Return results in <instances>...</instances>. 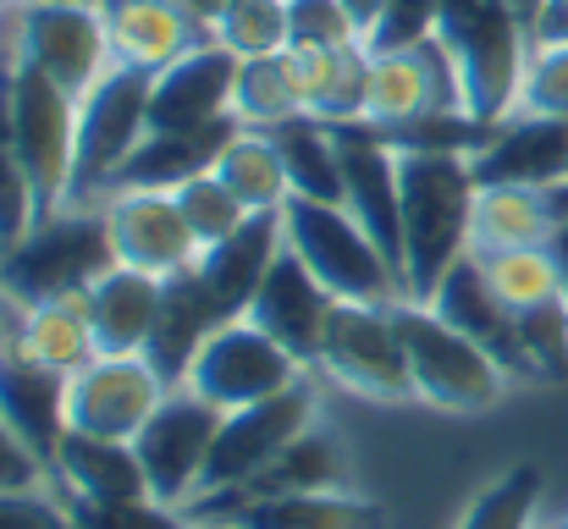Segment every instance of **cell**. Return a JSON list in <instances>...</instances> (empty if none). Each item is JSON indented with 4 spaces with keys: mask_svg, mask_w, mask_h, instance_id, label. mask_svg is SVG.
Listing matches in <instances>:
<instances>
[{
    "mask_svg": "<svg viewBox=\"0 0 568 529\" xmlns=\"http://www.w3.org/2000/svg\"><path fill=\"white\" fill-rule=\"evenodd\" d=\"M348 11H354V22H359V33H371L376 28V17L386 11V0H343Z\"/></svg>",
    "mask_w": 568,
    "mask_h": 529,
    "instance_id": "50",
    "label": "cell"
},
{
    "mask_svg": "<svg viewBox=\"0 0 568 529\" xmlns=\"http://www.w3.org/2000/svg\"><path fill=\"white\" fill-rule=\"evenodd\" d=\"M536 508H541V469L536 464H514V469H503L497 480H486L469 497V508L458 513L453 529H530Z\"/></svg>",
    "mask_w": 568,
    "mask_h": 529,
    "instance_id": "37",
    "label": "cell"
},
{
    "mask_svg": "<svg viewBox=\"0 0 568 529\" xmlns=\"http://www.w3.org/2000/svg\"><path fill=\"white\" fill-rule=\"evenodd\" d=\"M530 39H536V44H568V0H541V6H536Z\"/></svg>",
    "mask_w": 568,
    "mask_h": 529,
    "instance_id": "48",
    "label": "cell"
},
{
    "mask_svg": "<svg viewBox=\"0 0 568 529\" xmlns=\"http://www.w3.org/2000/svg\"><path fill=\"white\" fill-rule=\"evenodd\" d=\"M282 248H287L282 210H254L237 232H226L221 243H210L193 271L210 287V298L221 304V315L237 321V315H248V304H254V293H260V282H265V271L276 265Z\"/></svg>",
    "mask_w": 568,
    "mask_h": 529,
    "instance_id": "22",
    "label": "cell"
},
{
    "mask_svg": "<svg viewBox=\"0 0 568 529\" xmlns=\"http://www.w3.org/2000/svg\"><path fill=\"white\" fill-rule=\"evenodd\" d=\"M298 116H310V100H304V83H298V67H293L287 50L237 61V89H232V122L237 128L276 133L282 122H298Z\"/></svg>",
    "mask_w": 568,
    "mask_h": 529,
    "instance_id": "33",
    "label": "cell"
},
{
    "mask_svg": "<svg viewBox=\"0 0 568 529\" xmlns=\"http://www.w3.org/2000/svg\"><path fill=\"white\" fill-rule=\"evenodd\" d=\"M436 44L453 55L464 83V111L480 128H503L508 116H519L536 39L514 0H442Z\"/></svg>",
    "mask_w": 568,
    "mask_h": 529,
    "instance_id": "2",
    "label": "cell"
},
{
    "mask_svg": "<svg viewBox=\"0 0 568 529\" xmlns=\"http://www.w3.org/2000/svg\"><path fill=\"white\" fill-rule=\"evenodd\" d=\"M514 6H519V17H525V22H530V17H536V6H541V0H514Z\"/></svg>",
    "mask_w": 568,
    "mask_h": 529,
    "instance_id": "53",
    "label": "cell"
},
{
    "mask_svg": "<svg viewBox=\"0 0 568 529\" xmlns=\"http://www.w3.org/2000/svg\"><path fill=\"white\" fill-rule=\"evenodd\" d=\"M0 529H78L67 502L50 486L33 491H0Z\"/></svg>",
    "mask_w": 568,
    "mask_h": 529,
    "instance_id": "46",
    "label": "cell"
},
{
    "mask_svg": "<svg viewBox=\"0 0 568 529\" xmlns=\"http://www.w3.org/2000/svg\"><path fill=\"white\" fill-rule=\"evenodd\" d=\"M161 287L166 276H144L128 265H111L83 298H89V321H94V348L100 353H144L155 315H161Z\"/></svg>",
    "mask_w": 568,
    "mask_h": 529,
    "instance_id": "27",
    "label": "cell"
},
{
    "mask_svg": "<svg viewBox=\"0 0 568 529\" xmlns=\"http://www.w3.org/2000/svg\"><path fill=\"white\" fill-rule=\"evenodd\" d=\"M271 139L282 150V166H287V182H293L298 199L343 204V139H337V122L298 116V122H282Z\"/></svg>",
    "mask_w": 568,
    "mask_h": 529,
    "instance_id": "34",
    "label": "cell"
},
{
    "mask_svg": "<svg viewBox=\"0 0 568 529\" xmlns=\"http://www.w3.org/2000/svg\"><path fill=\"white\" fill-rule=\"evenodd\" d=\"M310 100V116L321 122H365L371 100V50L365 44H321V50H287Z\"/></svg>",
    "mask_w": 568,
    "mask_h": 529,
    "instance_id": "31",
    "label": "cell"
},
{
    "mask_svg": "<svg viewBox=\"0 0 568 529\" xmlns=\"http://www.w3.org/2000/svg\"><path fill=\"white\" fill-rule=\"evenodd\" d=\"M6 22H11L6 50L22 67L44 72L72 100H83L94 78L111 67V39L94 0H22Z\"/></svg>",
    "mask_w": 568,
    "mask_h": 529,
    "instance_id": "7",
    "label": "cell"
},
{
    "mask_svg": "<svg viewBox=\"0 0 568 529\" xmlns=\"http://www.w3.org/2000/svg\"><path fill=\"white\" fill-rule=\"evenodd\" d=\"M6 94H11V139L39 193V210L72 204V172H78V100L55 89L44 72L22 67L6 50Z\"/></svg>",
    "mask_w": 568,
    "mask_h": 529,
    "instance_id": "6",
    "label": "cell"
},
{
    "mask_svg": "<svg viewBox=\"0 0 568 529\" xmlns=\"http://www.w3.org/2000/svg\"><path fill=\"white\" fill-rule=\"evenodd\" d=\"M39 215H44L39 193L17 155V139H11V94H6V50H0V248L22 243L39 226Z\"/></svg>",
    "mask_w": 568,
    "mask_h": 529,
    "instance_id": "38",
    "label": "cell"
},
{
    "mask_svg": "<svg viewBox=\"0 0 568 529\" xmlns=\"http://www.w3.org/2000/svg\"><path fill=\"white\" fill-rule=\"evenodd\" d=\"M315 419H321V403H315L310 375H304L298 386L265 397V403H248V408L226 414L221 430H215V447H210V464H204V486H199L193 502L248 486V480H254L265 464H276Z\"/></svg>",
    "mask_w": 568,
    "mask_h": 529,
    "instance_id": "10",
    "label": "cell"
},
{
    "mask_svg": "<svg viewBox=\"0 0 568 529\" xmlns=\"http://www.w3.org/2000/svg\"><path fill=\"white\" fill-rule=\"evenodd\" d=\"M210 39L226 44L237 61H254V55H282L293 39H287V0H232L215 22H210Z\"/></svg>",
    "mask_w": 568,
    "mask_h": 529,
    "instance_id": "40",
    "label": "cell"
},
{
    "mask_svg": "<svg viewBox=\"0 0 568 529\" xmlns=\"http://www.w3.org/2000/svg\"><path fill=\"white\" fill-rule=\"evenodd\" d=\"M480 187H564L568 182V122L564 116H508L469 155Z\"/></svg>",
    "mask_w": 568,
    "mask_h": 529,
    "instance_id": "19",
    "label": "cell"
},
{
    "mask_svg": "<svg viewBox=\"0 0 568 529\" xmlns=\"http://www.w3.org/2000/svg\"><path fill=\"white\" fill-rule=\"evenodd\" d=\"M150 78L128 61H111L94 89L78 100V172H72V204H94V193L111 187L116 166L139 150L150 133Z\"/></svg>",
    "mask_w": 568,
    "mask_h": 529,
    "instance_id": "8",
    "label": "cell"
},
{
    "mask_svg": "<svg viewBox=\"0 0 568 529\" xmlns=\"http://www.w3.org/2000/svg\"><path fill=\"white\" fill-rule=\"evenodd\" d=\"M453 116H469L464 111V83H458L453 55L436 39L371 61V100H365V122L371 128L408 133V128L453 122Z\"/></svg>",
    "mask_w": 568,
    "mask_h": 529,
    "instance_id": "14",
    "label": "cell"
},
{
    "mask_svg": "<svg viewBox=\"0 0 568 529\" xmlns=\"http://www.w3.org/2000/svg\"><path fill=\"white\" fill-rule=\"evenodd\" d=\"M61 497V491H55ZM78 529H193L183 508H166L155 497H133V502H89V497H61Z\"/></svg>",
    "mask_w": 568,
    "mask_h": 529,
    "instance_id": "42",
    "label": "cell"
},
{
    "mask_svg": "<svg viewBox=\"0 0 568 529\" xmlns=\"http://www.w3.org/2000/svg\"><path fill=\"white\" fill-rule=\"evenodd\" d=\"M298 380H304V364L276 337H265L248 315H237V321H221L210 332V343L189 364L183 386L199 391L204 403H215L221 414H237L248 403H265V397L298 386Z\"/></svg>",
    "mask_w": 568,
    "mask_h": 529,
    "instance_id": "11",
    "label": "cell"
},
{
    "mask_svg": "<svg viewBox=\"0 0 568 529\" xmlns=\"http://www.w3.org/2000/svg\"><path fill=\"white\" fill-rule=\"evenodd\" d=\"M172 386L144 353H94L83 369L67 375V430L133 441Z\"/></svg>",
    "mask_w": 568,
    "mask_h": 529,
    "instance_id": "13",
    "label": "cell"
},
{
    "mask_svg": "<svg viewBox=\"0 0 568 529\" xmlns=\"http://www.w3.org/2000/svg\"><path fill=\"white\" fill-rule=\"evenodd\" d=\"M315 369L371 403H408L414 380H408V353L397 337V309L392 304H337L321 337Z\"/></svg>",
    "mask_w": 568,
    "mask_h": 529,
    "instance_id": "9",
    "label": "cell"
},
{
    "mask_svg": "<svg viewBox=\"0 0 568 529\" xmlns=\"http://www.w3.org/2000/svg\"><path fill=\"white\" fill-rule=\"evenodd\" d=\"M287 248L304 260V271L337 298V304H397L403 282L397 265L376 248V237L343 210L321 199H287L282 204Z\"/></svg>",
    "mask_w": 568,
    "mask_h": 529,
    "instance_id": "4",
    "label": "cell"
},
{
    "mask_svg": "<svg viewBox=\"0 0 568 529\" xmlns=\"http://www.w3.org/2000/svg\"><path fill=\"white\" fill-rule=\"evenodd\" d=\"M403 187V298L430 304L453 265L469 260L475 166L464 150H397Z\"/></svg>",
    "mask_w": 568,
    "mask_h": 529,
    "instance_id": "1",
    "label": "cell"
},
{
    "mask_svg": "<svg viewBox=\"0 0 568 529\" xmlns=\"http://www.w3.org/2000/svg\"><path fill=\"white\" fill-rule=\"evenodd\" d=\"M519 111H530V116H564L568 122V44H536L530 50Z\"/></svg>",
    "mask_w": 568,
    "mask_h": 529,
    "instance_id": "45",
    "label": "cell"
},
{
    "mask_svg": "<svg viewBox=\"0 0 568 529\" xmlns=\"http://www.w3.org/2000/svg\"><path fill=\"white\" fill-rule=\"evenodd\" d=\"M17 6H22V0H0V17H11V11H17Z\"/></svg>",
    "mask_w": 568,
    "mask_h": 529,
    "instance_id": "54",
    "label": "cell"
},
{
    "mask_svg": "<svg viewBox=\"0 0 568 529\" xmlns=\"http://www.w3.org/2000/svg\"><path fill=\"white\" fill-rule=\"evenodd\" d=\"M558 237L552 199L541 187H480L475 221H469V254H514V248H547Z\"/></svg>",
    "mask_w": 568,
    "mask_h": 529,
    "instance_id": "30",
    "label": "cell"
},
{
    "mask_svg": "<svg viewBox=\"0 0 568 529\" xmlns=\"http://www.w3.org/2000/svg\"><path fill=\"white\" fill-rule=\"evenodd\" d=\"M183 6H189V11L199 17V22H204V28H210V22H215V17H221V11H226L232 0H183Z\"/></svg>",
    "mask_w": 568,
    "mask_h": 529,
    "instance_id": "51",
    "label": "cell"
},
{
    "mask_svg": "<svg viewBox=\"0 0 568 529\" xmlns=\"http://www.w3.org/2000/svg\"><path fill=\"white\" fill-rule=\"evenodd\" d=\"M50 491L89 497V502H133V497H150V480H144L133 441L67 430L55 447V464H50Z\"/></svg>",
    "mask_w": 568,
    "mask_h": 529,
    "instance_id": "24",
    "label": "cell"
},
{
    "mask_svg": "<svg viewBox=\"0 0 568 529\" xmlns=\"http://www.w3.org/2000/svg\"><path fill=\"white\" fill-rule=\"evenodd\" d=\"M94 204L105 215L116 265L144 271V276H178V271L199 265V237H193L178 193H166V187H111Z\"/></svg>",
    "mask_w": 568,
    "mask_h": 529,
    "instance_id": "15",
    "label": "cell"
},
{
    "mask_svg": "<svg viewBox=\"0 0 568 529\" xmlns=\"http://www.w3.org/2000/svg\"><path fill=\"white\" fill-rule=\"evenodd\" d=\"M547 199H552V215H558L552 254H558V265H564V298H568V182H564V187H547Z\"/></svg>",
    "mask_w": 568,
    "mask_h": 529,
    "instance_id": "49",
    "label": "cell"
},
{
    "mask_svg": "<svg viewBox=\"0 0 568 529\" xmlns=\"http://www.w3.org/2000/svg\"><path fill=\"white\" fill-rule=\"evenodd\" d=\"M11 332H17V304H11V298L0 293V348L11 343Z\"/></svg>",
    "mask_w": 568,
    "mask_h": 529,
    "instance_id": "52",
    "label": "cell"
},
{
    "mask_svg": "<svg viewBox=\"0 0 568 529\" xmlns=\"http://www.w3.org/2000/svg\"><path fill=\"white\" fill-rule=\"evenodd\" d=\"M193 529H232V525H199V519H193Z\"/></svg>",
    "mask_w": 568,
    "mask_h": 529,
    "instance_id": "55",
    "label": "cell"
},
{
    "mask_svg": "<svg viewBox=\"0 0 568 529\" xmlns=\"http://www.w3.org/2000/svg\"><path fill=\"white\" fill-rule=\"evenodd\" d=\"M221 419L226 414L215 403H204L199 391H189V386H172L161 397V408L150 414V425L133 436V452L144 464V480H150V497L155 502L183 508V513L193 508Z\"/></svg>",
    "mask_w": 568,
    "mask_h": 529,
    "instance_id": "12",
    "label": "cell"
},
{
    "mask_svg": "<svg viewBox=\"0 0 568 529\" xmlns=\"http://www.w3.org/2000/svg\"><path fill=\"white\" fill-rule=\"evenodd\" d=\"M287 50H321V44H365L354 11L343 0H287Z\"/></svg>",
    "mask_w": 568,
    "mask_h": 529,
    "instance_id": "43",
    "label": "cell"
},
{
    "mask_svg": "<svg viewBox=\"0 0 568 529\" xmlns=\"http://www.w3.org/2000/svg\"><path fill=\"white\" fill-rule=\"evenodd\" d=\"M111 265H116V254H111L100 204H61V210L39 215V226L22 243L0 248V293L17 309L44 304V298H78Z\"/></svg>",
    "mask_w": 568,
    "mask_h": 529,
    "instance_id": "3",
    "label": "cell"
},
{
    "mask_svg": "<svg viewBox=\"0 0 568 529\" xmlns=\"http://www.w3.org/2000/svg\"><path fill=\"white\" fill-rule=\"evenodd\" d=\"M215 176L237 193L243 210H282L293 199V182L282 166V150L265 128H237L215 161Z\"/></svg>",
    "mask_w": 568,
    "mask_h": 529,
    "instance_id": "35",
    "label": "cell"
},
{
    "mask_svg": "<svg viewBox=\"0 0 568 529\" xmlns=\"http://www.w3.org/2000/svg\"><path fill=\"white\" fill-rule=\"evenodd\" d=\"M436 22H442V0H386L376 28L365 33V50H371V55L414 50V44L436 39Z\"/></svg>",
    "mask_w": 568,
    "mask_h": 529,
    "instance_id": "44",
    "label": "cell"
},
{
    "mask_svg": "<svg viewBox=\"0 0 568 529\" xmlns=\"http://www.w3.org/2000/svg\"><path fill=\"white\" fill-rule=\"evenodd\" d=\"M552 529H568V519H564V525H552Z\"/></svg>",
    "mask_w": 568,
    "mask_h": 529,
    "instance_id": "56",
    "label": "cell"
},
{
    "mask_svg": "<svg viewBox=\"0 0 568 529\" xmlns=\"http://www.w3.org/2000/svg\"><path fill=\"white\" fill-rule=\"evenodd\" d=\"M221 304L210 298V287L199 282V271H178L166 276L161 287V315H155V332H150V348L144 358L161 369L166 386H183L189 380V364L199 358V348L210 343V332L221 326Z\"/></svg>",
    "mask_w": 568,
    "mask_h": 529,
    "instance_id": "25",
    "label": "cell"
},
{
    "mask_svg": "<svg viewBox=\"0 0 568 529\" xmlns=\"http://www.w3.org/2000/svg\"><path fill=\"white\" fill-rule=\"evenodd\" d=\"M475 260V254H469ZM480 265V276H486V287L519 315V309H536V304H547V298H558L564 293V265H558V254H552V243L547 248H514V254H486V260H475Z\"/></svg>",
    "mask_w": 568,
    "mask_h": 529,
    "instance_id": "36",
    "label": "cell"
},
{
    "mask_svg": "<svg viewBox=\"0 0 568 529\" xmlns=\"http://www.w3.org/2000/svg\"><path fill=\"white\" fill-rule=\"evenodd\" d=\"M293 491H348V452H343V436L332 430V425H310L276 464H265L248 486H237V491H221V497H204V502H193L189 519H221L226 508H237V502H260V497H293Z\"/></svg>",
    "mask_w": 568,
    "mask_h": 529,
    "instance_id": "21",
    "label": "cell"
},
{
    "mask_svg": "<svg viewBox=\"0 0 568 529\" xmlns=\"http://www.w3.org/2000/svg\"><path fill=\"white\" fill-rule=\"evenodd\" d=\"M0 419L44 469L55 464V447L67 436V375L22 353L17 337L0 348Z\"/></svg>",
    "mask_w": 568,
    "mask_h": 529,
    "instance_id": "20",
    "label": "cell"
},
{
    "mask_svg": "<svg viewBox=\"0 0 568 529\" xmlns=\"http://www.w3.org/2000/svg\"><path fill=\"white\" fill-rule=\"evenodd\" d=\"M343 139V210L376 237V248L397 265L403 282V187H397V150L371 122H337Z\"/></svg>",
    "mask_w": 568,
    "mask_h": 529,
    "instance_id": "16",
    "label": "cell"
},
{
    "mask_svg": "<svg viewBox=\"0 0 568 529\" xmlns=\"http://www.w3.org/2000/svg\"><path fill=\"white\" fill-rule=\"evenodd\" d=\"M332 309H337V298H332L310 271H304V260H298L293 248H282V254H276V265L265 271V282H260L254 304H248V321H254L265 337H276V343L293 353L304 369H315Z\"/></svg>",
    "mask_w": 568,
    "mask_h": 529,
    "instance_id": "18",
    "label": "cell"
},
{
    "mask_svg": "<svg viewBox=\"0 0 568 529\" xmlns=\"http://www.w3.org/2000/svg\"><path fill=\"white\" fill-rule=\"evenodd\" d=\"M17 348L33 353L39 364L72 375L94 358V321H89V298H44V304H28L17 309Z\"/></svg>",
    "mask_w": 568,
    "mask_h": 529,
    "instance_id": "32",
    "label": "cell"
},
{
    "mask_svg": "<svg viewBox=\"0 0 568 529\" xmlns=\"http://www.w3.org/2000/svg\"><path fill=\"white\" fill-rule=\"evenodd\" d=\"M178 193V204H183V215H189V226H193V237H199V254L210 248V243H221L226 232H237L254 210H243L237 204V193L221 182L215 172H199L189 176L183 187H172Z\"/></svg>",
    "mask_w": 568,
    "mask_h": 529,
    "instance_id": "41",
    "label": "cell"
},
{
    "mask_svg": "<svg viewBox=\"0 0 568 529\" xmlns=\"http://www.w3.org/2000/svg\"><path fill=\"white\" fill-rule=\"evenodd\" d=\"M430 309H436L442 321H453L464 337H475V343L491 353L508 375H525L519 332H514V309L486 287V276H480V265H475V260H464V265H453V271H447V282L436 287Z\"/></svg>",
    "mask_w": 568,
    "mask_h": 529,
    "instance_id": "28",
    "label": "cell"
},
{
    "mask_svg": "<svg viewBox=\"0 0 568 529\" xmlns=\"http://www.w3.org/2000/svg\"><path fill=\"white\" fill-rule=\"evenodd\" d=\"M237 55L215 39H199L150 78V128H210L232 122Z\"/></svg>",
    "mask_w": 568,
    "mask_h": 529,
    "instance_id": "17",
    "label": "cell"
},
{
    "mask_svg": "<svg viewBox=\"0 0 568 529\" xmlns=\"http://www.w3.org/2000/svg\"><path fill=\"white\" fill-rule=\"evenodd\" d=\"M33 486H50V469L6 430L0 419V491H33Z\"/></svg>",
    "mask_w": 568,
    "mask_h": 529,
    "instance_id": "47",
    "label": "cell"
},
{
    "mask_svg": "<svg viewBox=\"0 0 568 529\" xmlns=\"http://www.w3.org/2000/svg\"><path fill=\"white\" fill-rule=\"evenodd\" d=\"M204 525L232 529H386V508L354 491H293V497H260L237 502L221 519Z\"/></svg>",
    "mask_w": 568,
    "mask_h": 529,
    "instance_id": "29",
    "label": "cell"
},
{
    "mask_svg": "<svg viewBox=\"0 0 568 529\" xmlns=\"http://www.w3.org/2000/svg\"><path fill=\"white\" fill-rule=\"evenodd\" d=\"M237 133V122H210V128H150L139 139V150L116 166L111 187H183L189 176L215 172L226 139ZM105 187V193H111Z\"/></svg>",
    "mask_w": 568,
    "mask_h": 529,
    "instance_id": "26",
    "label": "cell"
},
{
    "mask_svg": "<svg viewBox=\"0 0 568 529\" xmlns=\"http://www.w3.org/2000/svg\"><path fill=\"white\" fill-rule=\"evenodd\" d=\"M397 337L408 353V380L414 397L442 408V414H486L497 408V397L508 391V369L480 348L475 337H464L453 321H442L430 304H408L397 298Z\"/></svg>",
    "mask_w": 568,
    "mask_h": 529,
    "instance_id": "5",
    "label": "cell"
},
{
    "mask_svg": "<svg viewBox=\"0 0 568 529\" xmlns=\"http://www.w3.org/2000/svg\"><path fill=\"white\" fill-rule=\"evenodd\" d=\"M94 6L105 17L111 61H128L139 72H161L199 39H210V28L183 0H94Z\"/></svg>",
    "mask_w": 568,
    "mask_h": 529,
    "instance_id": "23",
    "label": "cell"
},
{
    "mask_svg": "<svg viewBox=\"0 0 568 529\" xmlns=\"http://www.w3.org/2000/svg\"><path fill=\"white\" fill-rule=\"evenodd\" d=\"M514 332H519V358H525V380H541V386H564L568 380V298H547L536 309H519L514 315Z\"/></svg>",
    "mask_w": 568,
    "mask_h": 529,
    "instance_id": "39",
    "label": "cell"
}]
</instances>
